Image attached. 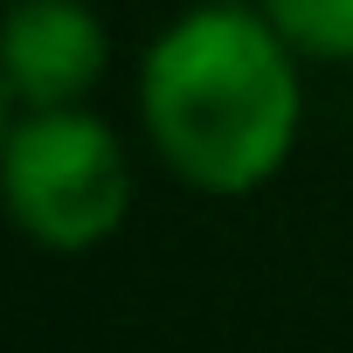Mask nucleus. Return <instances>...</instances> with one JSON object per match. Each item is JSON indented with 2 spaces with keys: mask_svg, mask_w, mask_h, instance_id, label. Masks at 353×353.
<instances>
[{
  "mask_svg": "<svg viewBox=\"0 0 353 353\" xmlns=\"http://www.w3.org/2000/svg\"><path fill=\"white\" fill-rule=\"evenodd\" d=\"M139 118L194 194H256L298 145V49L263 8L201 0L145 49Z\"/></svg>",
  "mask_w": 353,
  "mask_h": 353,
  "instance_id": "1",
  "label": "nucleus"
},
{
  "mask_svg": "<svg viewBox=\"0 0 353 353\" xmlns=\"http://www.w3.org/2000/svg\"><path fill=\"white\" fill-rule=\"evenodd\" d=\"M0 188H8L14 222L42 243V250H97L118 236L125 208H132V166L118 132L83 111V104H56V111H21L8 125V159H0Z\"/></svg>",
  "mask_w": 353,
  "mask_h": 353,
  "instance_id": "2",
  "label": "nucleus"
},
{
  "mask_svg": "<svg viewBox=\"0 0 353 353\" xmlns=\"http://www.w3.org/2000/svg\"><path fill=\"white\" fill-rule=\"evenodd\" d=\"M111 35L83 0H14L8 8V97L21 111L77 104L104 77Z\"/></svg>",
  "mask_w": 353,
  "mask_h": 353,
  "instance_id": "3",
  "label": "nucleus"
},
{
  "mask_svg": "<svg viewBox=\"0 0 353 353\" xmlns=\"http://www.w3.org/2000/svg\"><path fill=\"white\" fill-rule=\"evenodd\" d=\"M270 28L312 63H353V0H256Z\"/></svg>",
  "mask_w": 353,
  "mask_h": 353,
  "instance_id": "4",
  "label": "nucleus"
}]
</instances>
